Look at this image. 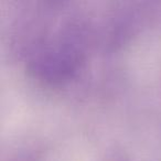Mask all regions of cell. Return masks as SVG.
Returning <instances> with one entry per match:
<instances>
[]
</instances>
